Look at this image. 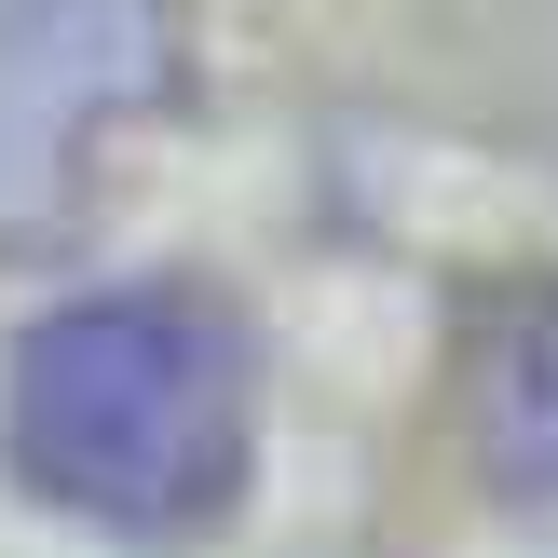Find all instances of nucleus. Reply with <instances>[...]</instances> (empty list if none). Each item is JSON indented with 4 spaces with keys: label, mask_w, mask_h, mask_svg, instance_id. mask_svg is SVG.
<instances>
[{
    "label": "nucleus",
    "mask_w": 558,
    "mask_h": 558,
    "mask_svg": "<svg viewBox=\"0 0 558 558\" xmlns=\"http://www.w3.org/2000/svg\"><path fill=\"white\" fill-rule=\"evenodd\" d=\"M0 450L41 505L123 545H191L245 505L259 463V354L205 287H96L41 314L0 381Z\"/></svg>",
    "instance_id": "1"
},
{
    "label": "nucleus",
    "mask_w": 558,
    "mask_h": 558,
    "mask_svg": "<svg viewBox=\"0 0 558 558\" xmlns=\"http://www.w3.org/2000/svg\"><path fill=\"white\" fill-rule=\"evenodd\" d=\"M178 96V0H0V259L54 245L96 150Z\"/></svg>",
    "instance_id": "2"
},
{
    "label": "nucleus",
    "mask_w": 558,
    "mask_h": 558,
    "mask_svg": "<svg viewBox=\"0 0 558 558\" xmlns=\"http://www.w3.org/2000/svg\"><path fill=\"white\" fill-rule=\"evenodd\" d=\"M463 436L505 490L558 505V287H518L463 341Z\"/></svg>",
    "instance_id": "3"
}]
</instances>
